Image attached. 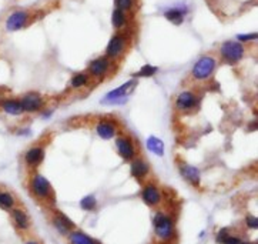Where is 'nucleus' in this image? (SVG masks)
<instances>
[{"label":"nucleus","mask_w":258,"mask_h":244,"mask_svg":"<svg viewBox=\"0 0 258 244\" xmlns=\"http://www.w3.org/2000/svg\"><path fill=\"white\" fill-rule=\"evenodd\" d=\"M217 69V59L211 54L201 56L191 69V80L197 83L208 81Z\"/></svg>","instance_id":"f257e3e1"},{"label":"nucleus","mask_w":258,"mask_h":244,"mask_svg":"<svg viewBox=\"0 0 258 244\" xmlns=\"http://www.w3.org/2000/svg\"><path fill=\"white\" fill-rule=\"evenodd\" d=\"M218 53H220V57L224 63L237 65L245 56V46L240 42H235V40H227L220 46Z\"/></svg>","instance_id":"f03ea898"},{"label":"nucleus","mask_w":258,"mask_h":244,"mask_svg":"<svg viewBox=\"0 0 258 244\" xmlns=\"http://www.w3.org/2000/svg\"><path fill=\"white\" fill-rule=\"evenodd\" d=\"M86 73L89 74L94 81L104 80V79L108 77L110 74L116 73V72H114V62L110 60V59L106 57V56H100V57H97V59H94V60L90 62V65H89Z\"/></svg>","instance_id":"7ed1b4c3"},{"label":"nucleus","mask_w":258,"mask_h":244,"mask_svg":"<svg viewBox=\"0 0 258 244\" xmlns=\"http://www.w3.org/2000/svg\"><path fill=\"white\" fill-rule=\"evenodd\" d=\"M129 49V36L126 33L117 32L108 42L107 48H106V57H108L110 60L116 62L120 60L126 51Z\"/></svg>","instance_id":"20e7f679"},{"label":"nucleus","mask_w":258,"mask_h":244,"mask_svg":"<svg viewBox=\"0 0 258 244\" xmlns=\"http://www.w3.org/2000/svg\"><path fill=\"white\" fill-rule=\"evenodd\" d=\"M116 148L120 157L126 162H131L138 154V143L131 134L127 133H121L116 136Z\"/></svg>","instance_id":"39448f33"},{"label":"nucleus","mask_w":258,"mask_h":244,"mask_svg":"<svg viewBox=\"0 0 258 244\" xmlns=\"http://www.w3.org/2000/svg\"><path fill=\"white\" fill-rule=\"evenodd\" d=\"M31 17L33 15L29 10H23V9L13 10L12 13L7 15L4 20V29L6 32H19L30 25Z\"/></svg>","instance_id":"423d86ee"},{"label":"nucleus","mask_w":258,"mask_h":244,"mask_svg":"<svg viewBox=\"0 0 258 244\" xmlns=\"http://www.w3.org/2000/svg\"><path fill=\"white\" fill-rule=\"evenodd\" d=\"M155 236L160 240H170L174 234V224L171 219L163 213H157L153 220Z\"/></svg>","instance_id":"0eeeda50"},{"label":"nucleus","mask_w":258,"mask_h":244,"mask_svg":"<svg viewBox=\"0 0 258 244\" xmlns=\"http://www.w3.org/2000/svg\"><path fill=\"white\" fill-rule=\"evenodd\" d=\"M30 190L37 198H53V189L46 177L34 174L30 180Z\"/></svg>","instance_id":"6e6552de"},{"label":"nucleus","mask_w":258,"mask_h":244,"mask_svg":"<svg viewBox=\"0 0 258 244\" xmlns=\"http://www.w3.org/2000/svg\"><path fill=\"white\" fill-rule=\"evenodd\" d=\"M198 103H200V98L194 92L185 90V92H181L180 95H177V98L174 100V109L180 113H188V112H193L198 106Z\"/></svg>","instance_id":"1a4fd4ad"},{"label":"nucleus","mask_w":258,"mask_h":244,"mask_svg":"<svg viewBox=\"0 0 258 244\" xmlns=\"http://www.w3.org/2000/svg\"><path fill=\"white\" fill-rule=\"evenodd\" d=\"M19 100L22 103V107H23L25 113H37V112H40L46 107L45 98L40 93H36V92H29L26 95H23Z\"/></svg>","instance_id":"9d476101"},{"label":"nucleus","mask_w":258,"mask_h":244,"mask_svg":"<svg viewBox=\"0 0 258 244\" xmlns=\"http://www.w3.org/2000/svg\"><path fill=\"white\" fill-rule=\"evenodd\" d=\"M119 131H120V124L117 122V119L104 117L96 124V133L103 140H110V139L116 137L119 134Z\"/></svg>","instance_id":"9b49d317"},{"label":"nucleus","mask_w":258,"mask_h":244,"mask_svg":"<svg viewBox=\"0 0 258 244\" xmlns=\"http://www.w3.org/2000/svg\"><path fill=\"white\" fill-rule=\"evenodd\" d=\"M136 84H137L136 80H130L126 84L117 87L116 90H111V92L103 98V103H111V104H114V103H123V101H126L127 98L130 96V93L134 90Z\"/></svg>","instance_id":"f8f14e48"},{"label":"nucleus","mask_w":258,"mask_h":244,"mask_svg":"<svg viewBox=\"0 0 258 244\" xmlns=\"http://www.w3.org/2000/svg\"><path fill=\"white\" fill-rule=\"evenodd\" d=\"M0 110L7 116H22L25 114L22 103L19 98H0Z\"/></svg>","instance_id":"ddd939ff"},{"label":"nucleus","mask_w":258,"mask_h":244,"mask_svg":"<svg viewBox=\"0 0 258 244\" xmlns=\"http://www.w3.org/2000/svg\"><path fill=\"white\" fill-rule=\"evenodd\" d=\"M45 160V146L43 145H36L27 148L25 153V163L29 167H37L42 162Z\"/></svg>","instance_id":"4468645a"},{"label":"nucleus","mask_w":258,"mask_h":244,"mask_svg":"<svg viewBox=\"0 0 258 244\" xmlns=\"http://www.w3.org/2000/svg\"><path fill=\"white\" fill-rule=\"evenodd\" d=\"M130 173L137 180H143L150 173V164L147 163L144 157H134L130 164Z\"/></svg>","instance_id":"2eb2a0df"},{"label":"nucleus","mask_w":258,"mask_h":244,"mask_svg":"<svg viewBox=\"0 0 258 244\" xmlns=\"http://www.w3.org/2000/svg\"><path fill=\"white\" fill-rule=\"evenodd\" d=\"M52 221L60 234H69L75 228V223L69 219L67 216H64L63 213H60V211L54 213Z\"/></svg>","instance_id":"dca6fc26"},{"label":"nucleus","mask_w":258,"mask_h":244,"mask_svg":"<svg viewBox=\"0 0 258 244\" xmlns=\"http://www.w3.org/2000/svg\"><path fill=\"white\" fill-rule=\"evenodd\" d=\"M141 197L147 206L155 207L161 201V192L158 190V187H155L154 184H147L141 192Z\"/></svg>","instance_id":"f3484780"},{"label":"nucleus","mask_w":258,"mask_h":244,"mask_svg":"<svg viewBox=\"0 0 258 244\" xmlns=\"http://www.w3.org/2000/svg\"><path fill=\"white\" fill-rule=\"evenodd\" d=\"M180 173L190 184H193V186H198L200 184L201 176H200V171H198L197 167L190 166L187 163H180Z\"/></svg>","instance_id":"a211bd4d"},{"label":"nucleus","mask_w":258,"mask_h":244,"mask_svg":"<svg viewBox=\"0 0 258 244\" xmlns=\"http://www.w3.org/2000/svg\"><path fill=\"white\" fill-rule=\"evenodd\" d=\"M94 80L86 73V72H80V73H75L70 79V87L73 90H81L89 87Z\"/></svg>","instance_id":"6ab92c4d"},{"label":"nucleus","mask_w":258,"mask_h":244,"mask_svg":"<svg viewBox=\"0 0 258 244\" xmlns=\"http://www.w3.org/2000/svg\"><path fill=\"white\" fill-rule=\"evenodd\" d=\"M12 220L19 230H29L30 227V219L26 214V211L22 209H16V207L12 209Z\"/></svg>","instance_id":"aec40b11"},{"label":"nucleus","mask_w":258,"mask_h":244,"mask_svg":"<svg viewBox=\"0 0 258 244\" xmlns=\"http://www.w3.org/2000/svg\"><path fill=\"white\" fill-rule=\"evenodd\" d=\"M127 23H129V19H127V13L120 10V9H114L113 10V15H111V25L116 30L121 32L123 29L127 27Z\"/></svg>","instance_id":"412c9836"},{"label":"nucleus","mask_w":258,"mask_h":244,"mask_svg":"<svg viewBox=\"0 0 258 244\" xmlns=\"http://www.w3.org/2000/svg\"><path fill=\"white\" fill-rule=\"evenodd\" d=\"M70 243L72 244H99L96 240H93L91 237H89L87 234H84L83 231H70L69 234Z\"/></svg>","instance_id":"4be33fe9"},{"label":"nucleus","mask_w":258,"mask_h":244,"mask_svg":"<svg viewBox=\"0 0 258 244\" xmlns=\"http://www.w3.org/2000/svg\"><path fill=\"white\" fill-rule=\"evenodd\" d=\"M184 10H181L179 7H173V9H168L166 13H164V16H166V19L167 20H170L171 23H174V25H181L182 23V20H184Z\"/></svg>","instance_id":"5701e85b"},{"label":"nucleus","mask_w":258,"mask_h":244,"mask_svg":"<svg viewBox=\"0 0 258 244\" xmlns=\"http://www.w3.org/2000/svg\"><path fill=\"white\" fill-rule=\"evenodd\" d=\"M147 148L152 153L157 154V156H163L164 154V143L158 137H155V136H150L147 139Z\"/></svg>","instance_id":"b1692460"},{"label":"nucleus","mask_w":258,"mask_h":244,"mask_svg":"<svg viewBox=\"0 0 258 244\" xmlns=\"http://www.w3.org/2000/svg\"><path fill=\"white\" fill-rule=\"evenodd\" d=\"M16 206L15 195L9 192H0V209L3 210H12Z\"/></svg>","instance_id":"393cba45"},{"label":"nucleus","mask_w":258,"mask_h":244,"mask_svg":"<svg viewBox=\"0 0 258 244\" xmlns=\"http://www.w3.org/2000/svg\"><path fill=\"white\" fill-rule=\"evenodd\" d=\"M96 206H97V201H96V197H94V195H86V197H83V198L80 200V207H81L83 210L91 211V210L96 209Z\"/></svg>","instance_id":"a878e982"},{"label":"nucleus","mask_w":258,"mask_h":244,"mask_svg":"<svg viewBox=\"0 0 258 244\" xmlns=\"http://www.w3.org/2000/svg\"><path fill=\"white\" fill-rule=\"evenodd\" d=\"M116 7L123 10V12H130L134 7V0H116Z\"/></svg>","instance_id":"bb28decb"},{"label":"nucleus","mask_w":258,"mask_h":244,"mask_svg":"<svg viewBox=\"0 0 258 244\" xmlns=\"http://www.w3.org/2000/svg\"><path fill=\"white\" fill-rule=\"evenodd\" d=\"M157 67H154V66H144V67H141V70L137 73V76L138 77H147V76H153V74L157 73Z\"/></svg>","instance_id":"cd10ccee"},{"label":"nucleus","mask_w":258,"mask_h":244,"mask_svg":"<svg viewBox=\"0 0 258 244\" xmlns=\"http://www.w3.org/2000/svg\"><path fill=\"white\" fill-rule=\"evenodd\" d=\"M228 236H230V230H228V228H221V230L218 231V234H217V243L223 244L224 243V240H226Z\"/></svg>","instance_id":"c85d7f7f"},{"label":"nucleus","mask_w":258,"mask_h":244,"mask_svg":"<svg viewBox=\"0 0 258 244\" xmlns=\"http://www.w3.org/2000/svg\"><path fill=\"white\" fill-rule=\"evenodd\" d=\"M245 223H247V226H248L250 228H253V230H257L258 228V220L256 216H247Z\"/></svg>","instance_id":"c756f323"},{"label":"nucleus","mask_w":258,"mask_h":244,"mask_svg":"<svg viewBox=\"0 0 258 244\" xmlns=\"http://www.w3.org/2000/svg\"><path fill=\"white\" fill-rule=\"evenodd\" d=\"M257 39V33H253V34H240L238 36V42L240 43H245V42H250V40H256Z\"/></svg>","instance_id":"7c9ffc66"},{"label":"nucleus","mask_w":258,"mask_h":244,"mask_svg":"<svg viewBox=\"0 0 258 244\" xmlns=\"http://www.w3.org/2000/svg\"><path fill=\"white\" fill-rule=\"evenodd\" d=\"M241 243V239L240 237H237V236H228L226 240H224V243L223 244H240Z\"/></svg>","instance_id":"2f4dec72"},{"label":"nucleus","mask_w":258,"mask_h":244,"mask_svg":"<svg viewBox=\"0 0 258 244\" xmlns=\"http://www.w3.org/2000/svg\"><path fill=\"white\" fill-rule=\"evenodd\" d=\"M26 244H39V243H37V242H27Z\"/></svg>","instance_id":"473e14b6"},{"label":"nucleus","mask_w":258,"mask_h":244,"mask_svg":"<svg viewBox=\"0 0 258 244\" xmlns=\"http://www.w3.org/2000/svg\"><path fill=\"white\" fill-rule=\"evenodd\" d=\"M240 244H256V243H250V242H244V243H243V242H241Z\"/></svg>","instance_id":"72a5a7b5"}]
</instances>
